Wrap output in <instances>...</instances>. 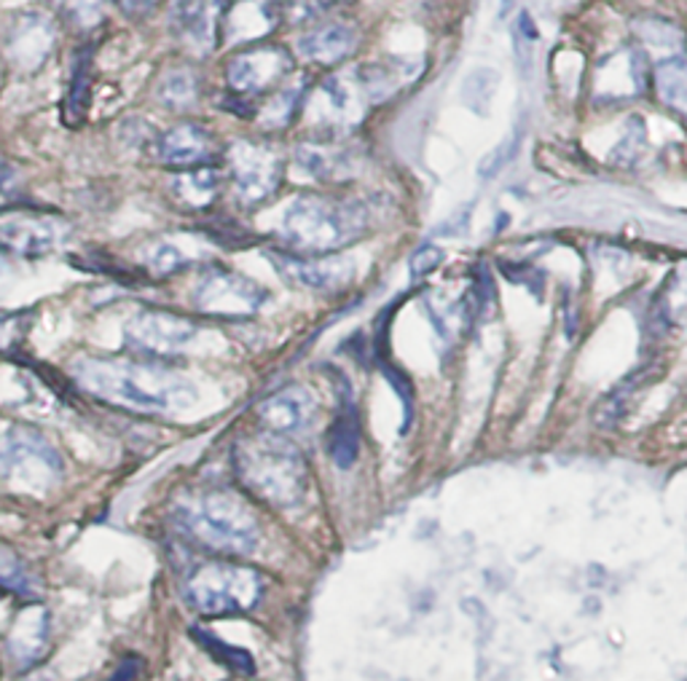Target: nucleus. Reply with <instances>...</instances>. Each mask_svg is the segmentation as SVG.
Masks as SVG:
<instances>
[{"label":"nucleus","mask_w":687,"mask_h":681,"mask_svg":"<svg viewBox=\"0 0 687 681\" xmlns=\"http://www.w3.org/2000/svg\"><path fill=\"white\" fill-rule=\"evenodd\" d=\"M73 376L89 394L126 411L169 416V413H184L197 403V387L156 362L89 357L73 362Z\"/></svg>","instance_id":"1"},{"label":"nucleus","mask_w":687,"mask_h":681,"mask_svg":"<svg viewBox=\"0 0 687 681\" xmlns=\"http://www.w3.org/2000/svg\"><path fill=\"white\" fill-rule=\"evenodd\" d=\"M370 206L357 197L301 193L285 204L279 239L290 253L336 255L368 234Z\"/></svg>","instance_id":"2"},{"label":"nucleus","mask_w":687,"mask_h":681,"mask_svg":"<svg viewBox=\"0 0 687 681\" xmlns=\"http://www.w3.org/2000/svg\"><path fill=\"white\" fill-rule=\"evenodd\" d=\"M234 476L272 507H296L309 491V467L303 454L285 437L261 432L234 446Z\"/></svg>","instance_id":"3"},{"label":"nucleus","mask_w":687,"mask_h":681,"mask_svg":"<svg viewBox=\"0 0 687 681\" xmlns=\"http://www.w3.org/2000/svg\"><path fill=\"white\" fill-rule=\"evenodd\" d=\"M173 518L193 543L229 556H247L261 543L253 510L229 491H197L175 502Z\"/></svg>","instance_id":"4"},{"label":"nucleus","mask_w":687,"mask_h":681,"mask_svg":"<svg viewBox=\"0 0 687 681\" xmlns=\"http://www.w3.org/2000/svg\"><path fill=\"white\" fill-rule=\"evenodd\" d=\"M186 604L202 617L251 612L264 595V580L251 567L229 561L202 563L186 582Z\"/></svg>","instance_id":"5"},{"label":"nucleus","mask_w":687,"mask_h":681,"mask_svg":"<svg viewBox=\"0 0 687 681\" xmlns=\"http://www.w3.org/2000/svg\"><path fill=\"white\" fill-rule=\"evenodd\" d=\"M266 301H269V290L264 284L226 266H207L191 290L193 309L207 317H253L266 306Z\"/></svg>","instance_id":"6"},{"label":"nucleus","mask_w":687,"mask_h":681,"mask_svg":"<svg viewBox=\"0 0 687 681\" xmlns=\"http://www.w3.org/2000/svg\"><path fill=\"white\" fill-rule=\"evenodd\" d=\"M0 476L27 485H48L63 476V459L41 432L11 427L0 435Z\"/></svg>","instance_id":"7"},{"label":"nucleus","mask_w":687,"mask_h":681,"mask_svg":"<svg viewBox=\"0 0 687 681\" xmlns=\"http://www.w3.org/2000/svg\"><path fill=\"white\" fill-rule=\"evenodd\" d=\"M226 164L231 188L245 206L264 204L282 182V156L272 145L240 139L229 148Z\"/></svg>","instance_id":"8"},{"label":"nucleus","mask_w":687,"mask_h":681,"mask_svg":"<svg viewBox=\"0 0 687 681\" xmlns=\"http://www.w3.org/2000/svg\"><path fill=\"white\" fill-rule=\"evenodd\" d=\"M70 223L41 210H0V250L44 258L68 242Z\"/></svg>","instance_id":"9"},{"label":"nucleus","mask_w":687,"mask_h":681,"mask_svg":"<svg viewBox=\"0 0 687 681\" xmlns=\"http://www.w3.org/2000/svg\"><path fill=\"white\" fill-rule=\"evenodd\" d=\"M290 72H293V57L288 48L255 44L229 59L226 83L234 94L255 97L282 87Z\"/></svg>","instance_id":"10"},{"label":"nucleus","mask_w":687,"mask_h":681,"mask_svg":"<svg viewBox=\"0 0 687 681\" xmlns=\"http://www.w3.org/2000/svg\"><path fill=\"white\" fill-rule=\"evenodd\" d=\"M197 333L191 320L164 312V309H143L132 314L124 325L126 346L145 357L180 355L197 338Z\"/></svg>","instance_id":"11"},{"label":"nucleus","mask_w":687,"mask_h":681,"mask_svg":"<svg viewBox=\"0 0 687 681\" xmlns=\"http://www.w3.org/2000/svg\"><path fill=\"white\" fill-rule=\"evenodd\" d=\"M303 105H307L309 119L314 124L322 126V130L336 132L357 124L363 119V113H366L368 100L363 94L361 81H357L355 68H352L325 78Z\"/></svg>","instance_id":"12"},{"label":"nucleus","mask_w":687,"mask_h":681,"mask_svg":"<svg viewBox=\"0 0 687 681\" xmlns=\"http://www.w3.org/2000/svg\"><path fill=\"white\" fill-rule=\"evenodd\" d=\"M269 260L285 282L307 290H339L355 277V264L344 255H301L279 247Z\"/></svg>","instance_id":"13"},{"label":"nucleus","mask_w":687,"mask_h":681,"mask_svg":"<svg viewBox=\"0 0 687 681\" xmlns=\"http://www.w3.org/2000/svg\"><path fill=\"white\" fill-rule=\"evenodd\" d=\"M154 156L162 167L186 172V169L207 167L218 156V139L210 130L193 121L169 126L154 143Z\"/></svg>","instance_id":"14"},{"label":"nucleus","mask_w":687,"mask_h":681,"mask_svg":"<svg viewBox=\"0 0 687 681\" xmlns=\"http://www.w3.org/2000/svg\"><path fill=\"white\" fill-rule=\"evenodd\" d=\"M314 411H318V403H314V394L307 387H285L269 394L258 405L255 416H258V424L264 432L293 440V437L303 435L312 427Z\"/></svg>","instance_id":"15"},{"label":"nucleus","mask_w":687,"mask_h":681,"mask_svg":"<svg viewBox=\"0 0 687 681\" xmlns=\"http://www.w3.org/2000/svg\"><path fill=\"white\" fill-rule=\"evenodd\" d=\"M647 57L636 46L618 48L596 68V100L620 102L640 97L647 87Z\"/></svg>","instance_id":"16"},{"label":"nucleus","mask_w":687,"mask_h":681,"mask_svg":"<svg viewBox=\"0 0 687 681\" xmlns=\"http://www.w3.org/2000/svg\"><path fill=\"white\" fill-rule=\"evenodd\" d=\"M296 164L307 178L320 182H339L355 175L361 164V150L346 143H303L296 148Z\"/></svg>","instance_id":"17"},{"label":"nucleus","mask_w":687,"mask_h":681,"mask_svg":"<svg viewBox=\"0 0 687 681\" xmlns=\"http://www.w3.org/2000/svg\"><path fill=\"white\" fill-rule=\"evenodd\" d=\"M231 0H178L175 30L197 52H210L221 38V20Z\"/></svg>","instance_id":"18"},{"label":"nucleus","mask_w":687,"mask_h":681,"mask_svg":"<svg viewBox=\"0 0 687 681\" xmlns=\"http://www.w3.org/2000/svg\"><path fill=\"white\" fill-rule=\"evenodd\" d=\"M277 20V0H231L221 20V38L234 44H255L275 30Z\"/></svg>","instance_id":"19"},{"label":"nucleus","mask_w":687,"mask_h":681,"mask_svg":"<svg viewBox=\"0 0 687 681\" xmlns=\"http://www.w3.org/2000/svg\"><path fill=\"white\" fill-rule=\"evenodd\" d=\"M48 638H52L48 612L38 604L24 606L9 634V655L14 666L22 668V671L38 666L48 649Z\"/></svg>","instance_id":"20"},{"label":"nucleus","mask_w":687,"mask_h":681,"mask_svg":"<svg viewBox=\"0 0 687 681\" xmlns=\"http://www.w3.org/2000/svg\"><path fill=\"white\" fill-rule=\"evenodd\" d=\"M357 48V30L346 22H325L298 38V54L314 65H339Z\"/></svg>","instance_id":"21"},{"label":"nucleus","mask_w":687,"mask_h":681,"mask_svg":"<svg viewBox=\"0 0 687 681\" xmlns=\"http://www.w3.org/2000/svg\"><path fill=\"white\" fill-rule=\"evenodd\" d=\"M54 46V27L46 16L27 14L16 20L9 33V59L20 68H38Z\"/></svg>","instance_id":"22"},{"label":"nucleus","mask_w":687,"mask_h":681,"mask_svg":"<svg viewBox=\"0 0 687 681\" xmlns=\"http://www.w3.org/2000/svg\"><path fill=\"white\" fill-rule=\"evenodd\" d=\"M328 451L342 470H350L361 454V422H357L355 403L350 398L342 403V411L333 418V427L328 432Z\"/></svg>","instance_id":"23"},{"label":"nucleus","mask_w":687,"mask_h":681,"mask_svg":"<svg viewBox=\"0 0 687 681\" xmlns=\"http://www.w3.org/2000/svg\"><path fill=\"white\" fill-rule=\"evenodd\" d=\"M218 188H221V175L218 169L207 167L186 169V172H175L173 178V197L188 210H204L215 202Z\"/></svg>","instance_id":"24"},{"label":"nucleus","mask_w":687,"mask_h":681,"mask_svg":"<svg viewBox=\"0 0 687 681\" xmlns=\"http://www.w3.org/2000/svg\"><path fill=\"white\" fill-rule=\"evenodd\" d=\"M655 91L661 102L674 113L687 119V59L672 57L655 65Z\"/></svg>","instance_id":"25"},{"label":"nucleus","mask_w":687,"mask_h":681,"mask_svg":"<svg viewBox=\"0 0 687 681\" xmlns=\"http://www.w3.org/2000/svg\"><path fill=\"white\" fill-rule=\"evenodd\" d=\"M199 76L191 68H173L162 76L156 87V100L169 111H188L199 102Z\"/></svg>","instance_id":"26"},{"label":"nucleus","mask_w":687,"mask_h":681,"mask_svg":"<svg viewBox=\"0 0 687 681\" xmlns=\"http://www.w3.org/2000/svg\"><path fill=\"white\" fill-rule=\"evenodd\" d=\"M0 591L22 595V599H38L41 582L35 571L24 563V558L14 547L0 543Z\"/></svg>","instance_id":"27"},{"label":"nucleus","mask_w":687,"mask_h":681,"mask_svg":"<svg viewBox=\"0 0 687 681\" xmlns=\"http://www.w3.org/2000/svg\"><path fill=\"white\" fill-rule=\"evenodd\" d=\"M303 94H307V87H303V81H285L282 87L272 91V97L266 100V105H261V124L266 126V130H282V126H288L290 121L296 119V113L301 111L303 105Z\"/></svg>","instance_id":"28"},{"label":"nucleus","mask_w":687,"mask_h":681,"mask_svg":"<svg viewBox=\"0 0 687 681\" xmlns=\"http://www.w3.org/2000/svg\"><path fill=\"white\" fill-rule=\"evenodd\" d=\"M497 89H500V72L495 68H473L462 78V87H459V100L467 111L486 115L489 113L491 100H495Z\"/></svg>","instance_id":"29"},{"label":"nucleus","mask_w":687,"mask_h":681,"mask_svg":"<svg viewBox=\"0 0 687 681\" xmlns=\"http://www.w3.org/2000/svg\"><path fill=\"white\" fill-rule=\"evenodd\" d=\"M140 260H143L145 271L154 273V277H173V273L184 271L188 264H191V258H188V253L184 250V247L178 245V242L173 239H154L145 245L143 255H140Z\"/></svg>","instance_id":"30"},{"label":"nucleus","mask_w":687,"mask_h":681,"mask_svg":"<svg viewBox=\"0 0 687 681\" xmlns=\"http://www.w3.org/2000/svg\"><path fill=\"white\" fill-rule=\"evenodd\" d=\"M191 636L197 638V641L202 644L207 652H210L212 658L221 662V666H226V668H231V671L242 673V677H253V673H255L253 655L245 652V649L229 647V644L223 641V638L207 634V630H202V628H193Z\"/></svg>","instance_id":"31"},{"label":"nucleus","mask_w":687,"mask_h":681,"mask_svg":"<svg viewBox=\"0 0 687 681\" xmlns=\"http://www.w3.org/2000/svg\"><path fill=\"white\" fill-rule=\"evenodd\" d=\"M87 102H89V54L87 57L78 59V65L73 68L70 76V89H68V119L73 124L81 121L84 111H87Z\"/></svg>","instance_id":"32"},{"label":"nucleus","mask_w":687,"mask_h":681,"mask_svg":"<svg viewBox=\"0 0 687 681\" xmlns=\"http://www.w3.org/2000/svg\"><path fill=\"white\" fill-rule=\"evenodd\" d=\"M519 145H521V132H516L513 137L505 139V143L497 145V148L491 150V154H486L484 159L478 161V178H481V180H495L497 175H500L502 169H505V164L513 159L516 150H519Z\"/></svg>","instance_id":"33"},{"label":"nucleus","mask_w":687,"mask_h":681,"mask_svg":"<svg viewBox=\"0 0 687 681\" xmlns=\"http://www.w3.org/2000/svg\"><path fill=\"white\" fill-rule=\"evenodd\" d=\"M664 314L666 320L687 317V264L685 269L674 271L668 279V288L664 295Z\"/></svg>","instance_id":"34"},{"label":"nucleus","mask_w":687,"mask_h":681,"mask_svg":"<svg viewBox=\"0 0 687 681\" xmlns=\"http://www.w3.org/2000/svg\"><path fill=\"white\" fill-rule=\"evenodd\" d=\"M59 3H63L70 20H76L78 24H92L100 20L106 0H59Z\"/></svg>","instance_id":"35"},{"label":"nucleus","mask_w":687,"mask_h":681,"mask_svg":"<svg viewBox=\"0 0 687 681\" xmlns=\"http://www.w3.org/2000/svg\"><path fill=\"white\" fill-rule=\"evenodd\" d=\"M279 11H285L288 16H293L296 22L314 20L322 11L331 5V0H277Z\"/></svg>","instance_id":"36"},{"label":"nucleus","mask_w":687,"mask_h":681,"mask_svg":"<svg viewBox=\"0 0 687 681\" xmlns=\"http://www.w3.org/2000/svg\"><path fill=\"white\" fill-rule=\"evenodd\" d=\"M441 264H443V253L437 250V247H433V245L419 247V250L411 255V277L413 279L428 277V273L435 271Z\"/></svg>","instance_id":"37"},{"label":"nucleus","mask_w":687,"mask_h":681,"mask_svg":"<svg viewBox=\"0 0 687 681\" xmlns=\"http://www.w3.org/2000/svg\"><path fill=\"white\" fill-rule=\"evenodd\" d=\"M119 11L130 20H143V16L154 14V9L159 5V0H115Z\"/></svg>","instance_id":"38"},{"label":"nucleus","mask_w":687,"mask_h":681,"mask_svg":"<svg viewBox=\"0 0 687 681\" xmlns=\"http://www.w3.org/2000/svg\"><path fill=\"white\" fill-rule=\"evenodd\" d=\"M137 673H140V662L137 660H126L124 666H121L119 671H115V677L108 679V681H135Z\"/></svg>","instance_id":"39"},{"label":"nucleus","mask_w":687,"mask_h":681,"mask_svg":"<svg viewBox=\"0 0 687 681\" xmlns=\"http://www.w3.org/2000/svg\"><path fill=\"white\" fill-rule=\"evenodd\" d=\"M519 30H521V35H524V38H529V44H534V41H538V27H534L532 16H529L527 11L519 16Z\"/></svg>","instance_id":"40"},{"label":"nucleus","mask_w":687,"mask_h":681,"mask_svg":"<svg viewBox=\"0 0 687 681\" xmlns=\"http://www.w3.org/2000/svg\"><path fill=\"white\" fill-rule=\"evenodd\" d=\"M0 273H3V260H0Z\"/></svg>","instance_id":"41"}]
</instances>
